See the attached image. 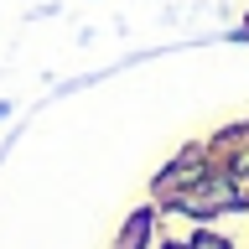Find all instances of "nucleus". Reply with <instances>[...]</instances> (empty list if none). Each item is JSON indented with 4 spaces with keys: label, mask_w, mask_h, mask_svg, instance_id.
<instances>
[{
    "label": "nucleus",
    "mask_w": 249,
    "mask_h": 249,
    "mask_svg": "<svg viewBox=\"0 0 249 249\" xmlns=\"http://www.w3.org/2000/svg\"><path fill=\"white\" fill-rule=\"evenodd\" d=\"M145 229H151V218L140 213V218H135V223H130V229H124V239H120V249H135V244H140V239H145Z\"/></svg>",
    "instance_id": "f257e3e1"
},
{
    "label": "nucleus",
    "mask_w": 249,
    "mask_h": 249,
    "mask_svg": "<svg viewBox=\"0 0 249 249\" xmlns=\"http://www.w3.org/2000/svg\"><path fill=\"white\" fill-rule=\"evenodd\" d=\"M197 249H229V244H223V239H208V233H202V239H197Z\"/></svg>",
    "instance_id": "f03ea898"
}]
</instances>
